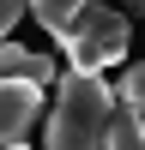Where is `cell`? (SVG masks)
<instances>
[{
    "mask_svg": "<svg viewBox=\"0 0 145 150\" xmlns=\"http://www.w3.org/2000/svg\"><path fill=\"white\" fill-rule=\"evenodd\" d=\"M109 120H115V90L103 84V72H85V66L55 72V108L42 126L48 150H103Z\"/></svg>",
    "mask_w": 145,
    "mask_h": 150,
    "instance_id": "6da1fadb",
    "label": "cell"
},
{
    "mask_svg": "<svg viewBox=\"0 0 145 150\" xmlns=\"http://www.w3.org/2000/svg\"><path fill=\"white\" fill-rule=\"evenodd\" d=\"M127 36H133V24H127V12H121V6H109V0H85L79 18H72V30L60 36V48H67L72 66L103 72V66H121Z\"/></svg>",
    "mask_w": 145,
    "mask_h": 150,
    "instance_id": "7a4b0ae2",
    "label": "cell"
},
{
    "mask_svg": "<svg viewBox=\"0 0 145 150\" xmlns=\"http://www.w3.org/2000/svg\"><path fill=\"white\" fill-rule=\"evenodd\" d=\"M36 120H42V84L6 78V72H0V150L24 144L36 132Z\"/></svg>",
    "mask_w": 145,
    "mask_h": 150,
    "instance_id": "3957f363",
    "label": "cell"
},
{
    "mask_svg": "<svg viewBox=\"0 0 145 150\" xmlns=\"http://www.w3.org/2000/svg\"><path fill=\"white\" fill-rule=\"evenodd\" d=\"M0 72H6V78H30V84H55V54L0 36Z\"/></svg>",
    "mask_w": 145,
    "mask_h": 150,
    "instance_id": "277c9868",
    "label": "cell"
},
{
    "mask_svg": "<svg viewBox=\"0 0 145 150\" xmlns=\"http://www.w3.org/2000/svg\"><path fill=\"white\" fill-rule=\"evenodd\" d=\"M79 6H85V0H24V12H30V18L42 24V30L55 36V42H60V36L72 30V18H79Z\"/></svg>",
    "mask_w": 145,
    "mask_h": 150,
    "instance_id": "5b68a950",
    "label": "cell"
},
{
    "mask_svg": "<svg viewBox=\"0 0 145 150\" xmlns=\"http://www.w3.org/2000/svg\"><path fill=\"white\" fill-rule=\"evenodd\" d=\"M115 102L127 108V114L139 120V132H145V60H139V66H127V72H121V96H115Z\"/></svg>",
    "mask_w": 145,
    "mask_h": 150,
    "instance_id": "8992f818",
    "label": "cell"
},
{
    "mask_svg": "<svg viewBox=\"0 0 145 150\" xmlns=\"http://www.w3.org/2000/svg\"><path fill=\"white\" fill-rule=\"evenodd\" d=\"M18 18H24V0H0V36H6Z\"/></svg>",
    "mask_w": 145,
    "mask_h": 150,
    "instance_id": "52a82bcc",
    "label": "cell"
},
{
    "mask_svg": "<svg viewBox=\"0 0 145 150\" xmlns=\"http://www.w3.org/2000/svg\"><path fill=\"white\" fill-rule=\"evenodd\" d=\"M121 12L127 18H145V0H121Z\"/></svg>",
    "mask_w": 145,
    "mask_h": 150,
    "instance_id": "ba28073f",
    "label": "cell"
}]
</instances>
